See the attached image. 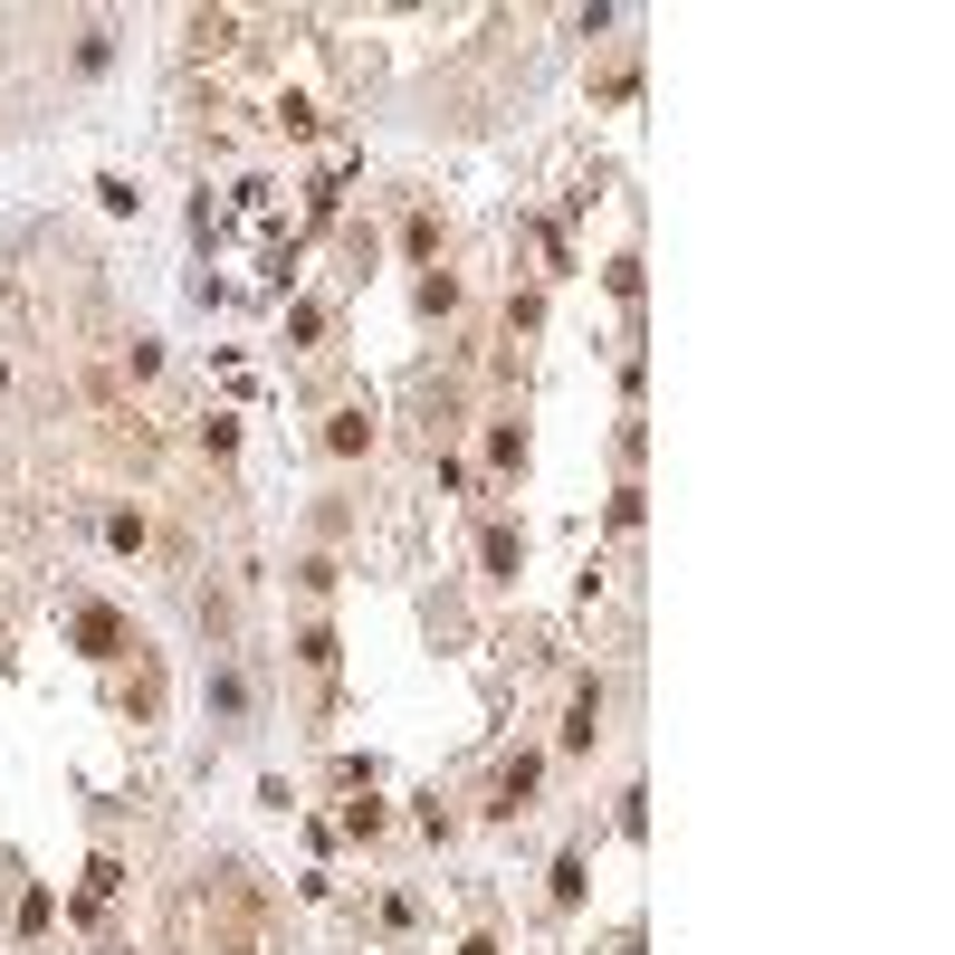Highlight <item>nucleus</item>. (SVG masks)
Wrapping results in <instances>:
<instances>
[{
    "label": "nucleus",
    "instance_id": "nucleus-1",
    "mask_svg": "<svg viewBox=\"0 0 955 955\" xmlns=\"http://www.w3.org/2000/svg\"><path fill=\"white\" fill-rule=\"evenodd\" d=\"M325 450H344V459L373 450V411H334V421H325Z\"/></svg>",
    "mask_w": 955,
    "mask_h": 955
},
{
    "label": "nucleus",
    "instance_id": "nucleus-2",
    "mask_svg": "<svg viewBox=\"0 0 955 955\" xmlns=\"http://www.w3.org/2000/svg\"><path fill=\"white\" fill-rule=\"evenodd\" d=\"M593 736H602V688H583L573 716H564V745H593Z\"/></svg>",
    "mask_w": 955,
    "mask_h": 955
},
{
    "label": "nucleus",
    "instance_id": "nucleus-3",
    "mask_svg": "<svg viewBox=\"0 0 955 955\" xmlns=\"http://www.w3.org/2000/svg\"><path fill=\"white\" fill-rule=\"evenodd\" d=\"M525 793H535V755H516L497 774V812H525Z\"/></svg>",
    "mask_w": 955,
    "mask_h": 955
}]
</instances>
